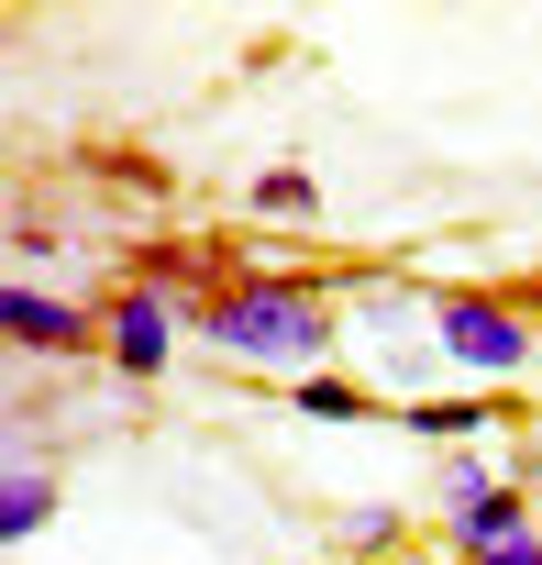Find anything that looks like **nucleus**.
<instances>
[{"label":"nucleus","instance_id":"9d476101","mask_svg":"<svg viewBox=\"0 0 542 565\" xmlns=\"http://www.w3.org/2000/svg\"><path fill=\"white\" fill-rule=\"evenodd\" d=\"M487 488H498V466H487V455H476V444H465V455H443V477H432V510H443V521H454V510H476V499H487Z\"/></svg>","mask_w":542,"mask_h":565},{"label":"nucleus","instance_id":"7ed1b4c3","mask_svg":"<svg viewBox=\"0 0 542 565\" xmlns=\"http://www.w3.org/2000/svg\"><path fill=\"white\" fill-rule=\"evenodd\" d=\"M89 311H100V366H111L122 388H166V366H177L188 322H177L155 289H133V277H100Z\"/></svg>","mask_w":542,"mask_h":565},{"label":"nucleus","instance_id":"0eeeda50","mask_svg":"<svg viewBox=\"0 0 542 565\" xmlns=\"http://www.w3.org/2000/svg\"><path fill=\"white\" fill-rule=\"evenodd\" d=\"M243 211L300 233V222H322V178H311V167H265V178H243Z\"/></svg>","mask_w":542,"mask_h":565},{"label":"nucleus","instance_id":"f257e3e1","mask_svg":"<svg viewBox=\"0 0 542 565\" xmlns=\"http://www.w3.org/2000/svg\"><path fill=\"white\" fill-rule=\"evenodd\" d=\"M377 266H243L210 311H188V333L232 366H265V377H322L333 355V300H366Z\"/></svg>","mask_w":542,"mask_h":565},{"label":"nucleus","instance_id":"20e7f679","mask_svg":"<svg viewBox=\"0 0 542 565\" xmlns=\"http://www.w3.org/2000/svg\"><path fill=\"white\" fill-rule=\"evenodd\" d=\"M0 344L34 355V366H89V355H100V311H89V300H56V289H23V277H12Z\"/></svg>","mask_w":542,"mask_h":565},{"label":"nucleus","instance_id":"f03ea898","mask_svg":"<svg viewBox=\"0 0 542 565\" xmlns=\"http://www.w3.org/2000/svg\"><path fill=\"white\" fill-rule=\"evenodd\" d=\"M421 311H432V344H443V366H465V377H531L542 366V333L498 300V289H476V277H443V289H421Z\"/></svg>","mask_w":542,"mask_h":565},{"label":"nucleus","instance_id":"423d86ee","mask_svg":"<svg viewBox=\"0 0 542 565\" xmlns=\"http://www.w3.org/2000/svg\"><path fill=\"white\" fill-rule=\"evenodd\" d=\"M56 455H12V466H0V554H23L45 521H56Z\"/></svg>","mask_w":542,"mask_h":565},{"label":"nucleus","instance_id":"1a4fd4ad","mask_svg":"<svg viewBox=\"0 0 542 565\" xmlns=\"http://www.w3.org/2000/svg\"><path fill=\"white\" fill-rule=\"evenodd\" d=\"M289 411H311V422H366V411H377V388H355V377H333V366H322V377H289Z\"/></svg>","mask_w":542,"mask_h":565},{"label":"nucleus","instance_id":"6e6552de","mask_svg":"<svg viewBox=\"0 0 542 565\" xmlns=\"http://www.w3.org/2000/svg\"><path fill=\"white\" fill-rule=\"evenodd\" d=\"M78 167H89V189H122V200H166V189H177V178H166L144 145H89Z\"/></svg>","mask_w":542,"mask_h":565},{"label":"nucleus","instance_id":"39448f33","mask_svg":"<svg viewBox=\"0 0 542 565\" xmlns=\"http://www.w3.org/2000/svg\"><path fill=\"white\" fill-rule=\"evenodd\" d=\"M399 433H421V444H443V455H465L476 433H498V422H520L509 399H487V388H454V399H399L388 411Z\"/></svg>","mask_w":542,"mask_h":565},{"label":"nucleus","instance_id":"f8f14e48","mask_svg":"<svg viewBox=\"0 0 542 565\" xmlns=\"http://www.w3.org/2000/svg\"><path fill=\"white\" fill-rule=\"evenodd\" d=\"M498 300H509L520 322H542V277H498Z\"/></svg>","mask_w":542,"mask_h":565},{"label":"nucleus","instance_id":"9b49d317","mask_svg":"<svg viewBox=\"0 0 542 565\" xmlns=\"http://www.w3.org/2000/svg\"><path fill=\"white\" fill-rule=\"evenodd\" d=\"M388 543H399V510H355L344 521V554H388Z\"/></svg>","mask_w":542,"mask_h":565},{"label":"nucleus","instance_id":"ddd939ff","mask_svg":"<svg viewBox=\"0 0 542 565\" xmlns=\"http://www.w3.org/2000/svg\"><path fill=\"white\" fill-rule=\"evenodd\" d=\"M465 565H542V532H520V543H498V554H465Z\"/></svg>","mask_w":542,"mask_h":565}]
</instances>
